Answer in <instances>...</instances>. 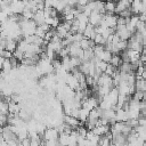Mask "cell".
<instances>
[{"label":"cell","instance_id":"6da1fadb","mask_svg":"<svg viewBox=\"0 0 146 146\" xmlns=\"http://www.w3.org/2000/svg\"><path fill=\"white\" fill-rule=\"evenodd\" d=\"M18 24H19V29H21V32H22V36L23 38L31 36V35H34L35 34L36 24L33 22V19L27 21V19H23L21 17V21H19Z\"/></svg>","mask_w":146,"mask_h":146},{"label":"cell","instance_id":"7a4b0ae2","mask_svg":"<svg viewBox=\"0 0 146 146\" xmlns=\"http://www.w3.org/2000/svg\"><path fill=\"white\" fill-rule=\"evenodd\" d=\"M58 136H59V132H58V130L56 128L48 127L41 138L44 141H54V140H57L58 139Z\"/></svg>","mask_w":146,"mask_h":146},{"label":"cell","instance_id":"3957f363","mask_svg":"<svg viewBox=\"0 0 146 146\" xmlns=\"http://www.w3.org/2000/svg\"><path fill=\"white\" fill-rule=\"evenodd\" d=\"M9 7L11 10V14L21 16L25 8V1H11L9 2Z\"/></svg>","mask_w":146,"mask_h":146},{"label":"cell","instance_id":"277c9868","mask_svg":"<svg viewBox=\"0 0 146 146\" xmlns=\"http://www.w3.org/2000/svg\"><path fill=\"white\" fill-rule=\"evenodd\" d=\"M63 122H64L65 124H67L68 127H71L73 130H75L78 127L84 124V123H81L78 119L72 117V116H70V115H63Z\"/></svg>","mask_w":146,"mask_h":146},{"label":"cell","instance_id":"5b68a950","mask_svg":"<svg viewBox=\"0 0 146 146\" xmlns=\"http://www.w3.org/2000/svg\"><path fill=\"white\" fill-rule=\"evenodd\" d=\"M103 16H104V15H102V14H99V13H97V11H92V13L90 14V16L88 17V18H89V24L92 25L94 27L100 25V23H102V21H103Z\"/></svg>","mask_w":146,"mask_h":146},{"label":"cell","instance_id":"8992f818","mask_svg":"<svg viewBox=\"0 0 146 146\" xmlns=\"http://www.w3.org/2000/svg\"><path fill=\"white\" fill-rule=\"evenodd\" d=\"M130 5H131L130 1H119V2H115V13L114 14H120V13H122L124 10L130 9Z\"/></svg>","mask_w":146,"mask_h":146},{"label":"cell","instance_id":"52a82bcc","mask_svg":"<svg viewBox=\"0 0 146 146\" xmlns=\"http://www.w3.org/2000/svg\"><path fill=\"white\" fill-rule=\"evenodd\" d=\"M112 143L114 144V146H124L127 145V137L122 133L112 136Z\"/></svg>","mask_w":146,"mask_h":146},{"label":"cell","instance_id":"ba28073f","mask_svg":"<svg viewBox=\"0 0 146 146\" xmlns=\"http://www.w3.org/2000/svg\"><path fill=\"white\" fill-rule=\"evenodd\" d=\"M82 35H83V38H84V39H88V40H94V38H95V35H96L95 27H94L92 25L88 24V25H87V27L84 29V31H83Z\"/></svg>","mask_w":146,"mask_h":146},{"label":"cell","instance_id":"9c48e42d","mask_svg":"<svg viewBox=\"0 0 146 146\" xmlns=\"http://www.w3.org/2000/svg\"><path fill=\"white\" fill-rule=\"evenodd\" d=\"M127 121H128L127 112L123 108H117L115 111V122H127Z\"/></svg>","mask_w":146,"mask_h":146},{"label":"cell","instance_id":"30bf717a","mask_svg":"<svg viewBox=\"0 0 146 146\" xmlns=\"http://www.w3.org/2000/svg\"><path fill=\"white\" fill-rule=\"evenodd\" d=\"M89 113H90V111H88V110L81 107V108L79 110V116H78V120H79L81 123H86L87 120L89 119Z\"/></svg>","mask_w":146,"mask_h":146},{"label":"cell","instance_id":"8fae6325","mask_svg":"<svg viewBox=\"0 0 146 146\" xmlns=\"http://www.w3.org/2000/svg\"><path fill=\"white\" fill-rule=\"evenodd\" d=\"M5 49L9 52H14L16 49H17V42L15 40H11V39H6V46H5Z\"/></svg>","mask_w":146,"mask_h":146},{"label":"cell","instance_id":"7c38bea8","mask_svg":"<svg viewBox=\"0 0 146 146\" xmlns=\"http://www.w3.org/2000/svg\"><path fill=\"white\" fill-rule=\"evenodd\" d=\"M140 8H141V1H139V0L132 1L130 5V10H131L132 15H139Z\"/></svg>","mask_w":146,"mask_h":146},{"label":"cell","instance_id":"4fadbf2b","mask_svg":"<svg viewBox=\"0 0 146 146\" xmlns=\"http://www.w3.org/2000/svg\"><path fill=\"white\" fill-rule=\"evenodd\" d=\"M108 64H111V65H112L113 67H115V68H119L120 65L122 64V59H121L120 55H112V57H111Z\"/></svg>","mask_w":146,"mask_h":146},{"label":"cell","instance_id":"5bb4252c","mask_svg":"<svg viewBox=\"0 0 146 146\" xmlns=\"http://www.w3.org/2000/svg\"><path fill=\"white\" fill-rule=\"evenodd\" d=\"M57 141H58L59 146H67V145H68V141H70V135H66V133H59Z\"/></svg>","mask_w":146,"mask_h":146},{"label":"cell","instance_id":"9a60e30c","mask_svg":"<svg viewBox=\"0 0 146 146\" xmlns=\"http://www.w3.org/2000/svg\"><path fill=\"white\" fill-rule=\"evenodd\" d=\"M104 8H105L106 14H114L115 13V2H113V1L104 2Z\"/></svg>","mask_w":146,"mask_h":146},{"label":"cell","instance_id":"2e32d148","mask_svg":"<svg viewBox=\"0 0 146 146\" xmlns=\"http://www.w3.org/2000/svg\"><path fill=\"white\" fill-rule=\"evenodd\" d=\"M8 102L5 99H0V115H8Z\"/></svg>","mask_w":146,"mask_h":146},{"label":"cell","instance_id":"e0dca14e","mask_svg":"<svg viewBox=\"0 0 146 146\" xmlns=\"http://www.w3.org/2000/svg\"><path fill=\"white\" fill-rule=\"evenodd\" d=\"M111 57H112V54L108 51V50H104L103 52H102V55L99 56V60H102V62H105V63H107L108 64V62H110V59H111Z\"/></svg>","mask_w":146,"mask_h":146},{"label":"cell","instance_id":"ac0fdd59","mask_svg":"<svg viewBox=\"0 0 146 146\" xmlns=\"http://www.w3.org/2000/svg\"><path fill=\"white\" fill-rule=\"evenodd\" d=\"M138 125L139 127H146V117L139 116V119H138Z\"/></svg>","mask_w":146,"mask_h":146},{"label":"cell","instance_id":"d6986e66","mask_svg":"<svg viewBox=\"0 0 146 146\" xmlns=\"http://www.w3.org/2000/svg\"><path fill=\"white\" fill-rule=\"evenodd\" d=\"M145 110H146V102H145V100H140V102H139V111L143 112V111H145Z\"/></svg>","mask_w":146,"mask_h":146},{"label":"cell","instance_id":"ffe728a7","mask_svg":"<svg viewBox=\"0 0 146 146\" xmlns=\"http://www.w3.org/2000/svg\"><path fill=\"white\" fill-rule=\"evenodd\" d=\"M21 144H22V146H30V144H31V140H30V138L27 137V138L23 139V140L21 141Z\"/></svg>","mask_w":146,"mask_h":146},{"label":"cell","instance_id":"44dd1931","mask_svg":"<svg viewBox=\"0 0 146 146\" xmlns=\"http://www.w3.org/2000/svg\"><path fill=\"white\" fill-rule=\"evenodd\" d=\"M139 14H146V1H141V8Z\"/></svg>","mask_w":146,"mask_h":146},{"label":"cell","instance_id":"7402d4cb","mask_svg":"<svg viewBox=\"0 0 146 146\" xmlns=\"http://www.w3.org/2000/svg\"><path fill=\"white\" fill-rule=\"evenodd\" d=\"M141 78H143L144 80H146V66H144V72H143V74H141Z\"/></svg>","mask_w":146,"mask_h":146},{"label":"cell","instance_id":"603a6c76","mask_svg":"<svg viewBox=\"0 0 146 146\" xmlns=\"http://www.w3.org/2000/svg\"><path fill=\"white\" fill-rule=\"evenodd\" d=\"M143 100H145V102H146V91H144V92H143Z\"/></svg>","mask_w":146,"mask_h":146}]
</instances>
